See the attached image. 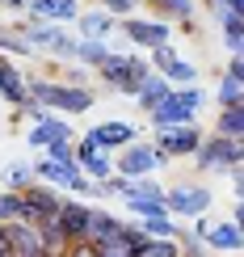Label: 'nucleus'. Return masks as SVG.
I'll use <instances>...</instances> for the list:
<instances>
[{"label": "nucleus", "mask_w": 244, "mask_h": 257, "mask_svg": "<svg viewBox=\"0 0 244 257\" xmlns=\"http://www.w3.org/2000/svg\"><path fill=\"white\" fill-rule=\"evenodd\" d=\"M26 93L30 101H38L51 114H89L97 93L84 84H63V80H47V76H26Z\"/></svg>", "instance_id": "nucleus-1"}, {"label": "nucleus", "mask_w": 244, "mask_h": 257, "mask_svg": "<svg viewBox=\"0 0 244 257\" xmlns=\"http://www.w3.org/2000/svg\"><path fill=\"white\" fill-rule=\"evenodd\" d=\"M97 76H101V84L110 93L135 97L139 84L152 76V63H147V55H139V51H110V59L97 68Z\"/></svg>", "instance_id": "nucleus-2"}, {"label": "nucleus", "mask_w": 244, "mask_h": 257, "mask_svg": "<svg viewBox=\"0 0 244 257\" xmlns=\"http://www.w3.org/2000/svg\"><path fill=\"white\" fill-rule=\"evenodd\" d=\"M202 105H206V89H202V84H181V89H173L152 114H147V126H152V131H160V126H185V122H198Z\"/></svg>", "instance_id": "nucleus-3"}, {"label": "nucleus", "mask_w": 244, "mask_h": 257, "mask_svg": "<svg viewBox=\"0 0 244 257\" xmlns=\"http://www.w3.org/2000/svg\"><path fill=\"white\" fill-rule=\"evenodd\" d=\"M210 202H215V190L202 186V181H177V186H164V211H168L177 223L206 215Z\"/></svg>", "instance_id": "nucleus-4"}, {"label": "nucleus", "mask_w": 244, "mask_h": 257, "mask_svg": "<svg viewBox=\"0 0 244 257\" xmlns=\"http://www.w3.org/2000/svg\"><path fill=\"white\" fill-rule=\"evenodd\" d=\"M244 160V139H223V135H202L194 152V169L198 173H231Z\"/></svg>", "instance_id": "nucleus-5"}, {"label": "nucleus", "mask_w": 244, "mask_h": 257, "mask_svg": "<svg viewBox=\"0 0 244 257\" xmlns=\"http://www.w3.org/2000/svg\"><path fill=\"white\" fill-rule=\"evenodd\" d=\"M202 126L198 122H185V126H160V131H152V148L160 152V160H185L198 152V144H202Z\"/></svg>", "instance_id": "nucleus-6"}, {"label": "nucleus", "mask_w": 244, "mask_h": 257, "mask_svg": "<svg viewBox=\"0 0 244 257\" xmlns=\"http://www.w3.org/2000/svg\"><path fill=\"white\" fill-rule=\"evenodd\" d=\"M156 169H164L160 152L152 148V139H135V144H126L118 156H114V173L122 177H156Z\"/></svg>", "instance_id": "nucleus-7"}, {"label": "nucleus", "mask_w": 244, "mask_h": 257, "mask_svg": "<svg viewBox=\"0 0 244 257\" xmlns=\"http://www.w3.org/2000/svg\"><path fill=\"white\" fill-rule=\"evenodd\" d=\"M63 198L55 186H42V181H30L26 190H21V223H42V219H55Z\"/></svg>", "instance_id": "nucleus-8"}, {"label": "nucleus", "mask_w": 244, "mask_h": 257, "mask_svg": "<svg viewBox=\"0 0 244 257\" xmlns=\"http://www.w3.org/2000/svg\"><path fill=\"white\" fill-rule=\"evenodd\" d=\"M147 63H152V72H160L173 89H181V84H198V68H194L185 55H177L173 42H164V47L147 51Z\"/></svg>", "instance_id": "nucleus-9"}, {"label": "nucleus", "mask_w": 244, "mask_h": 257, "mask_svg": "<svg viewBox=\"0 0 244 257\" xmlns=\"http://www.w3.org/2000/svg\"><path fill=\"white\" fill-rule=\"evenodd\" d=\"M118 30L126 34V42H131L135 51H156V47H164V42H173V26H164V21H156V17H122Z\"/></svg>", "instance_id": "nucleus-10"}, {"label": "nucleus", "mask_w": 244, "mask_h": 257, "mask_svg": "<svg viewBox=\"0 0 244 257\" xmlns=\"http://www.w3.org/2000/svg\"><path fill=\"white\" fill-rule=\"evenodd\" d=\"M215 105L219 110H236L244 105V55H227V68L215 84Z\"/></svg>", "instance_id": "nucleus-11"}, {"label": "nucleus", "mask_w": 244, "mask_h": 257, "mask_svg": "<svg viewBox=\"0 0 244 257\" xmlns=\"http://www.w3.org/2000/svg\"><path fill=\"white\" fill-rule=\"evenodd\" d=\"M89 139L101 148V152L114 156V152H122L126 144H135V139H139V131H135L126 118H105V122H97V126L89 131Z\"/></svg>", "instance_id": "nucleus-12"}, {"label": "nucleus", "mask_w": 244, "mask_h": 257, "mask_svg": "<svg viewBox=\"0 0 244 257\" xmlns=\"http://www.w3.org/2000/svg\"><path fill=\"white\" fill-rule=\"evenodd\" d=\"M13 30L30 42V51H34V55H38V51H47V55H51V51H55V42L68 34L63 26H51V21H30V17H17Z\"/></svg>", "instance_id": "nucleus-13"}, {"label": "nucleus", "mask_w": 244, "mask_h": 257, "mask_svg": "<svg viewBox=\"0 0 244 257\" xmlns=\"http://www.w3.org/2000/svg\"><path fill=\"white\" fill-rule=\"evenodd\" d=\"M26 17L30 21H51V26H72L80 17V0H30Z\"/></svg>", "instance_id": "nucleus-14"}, {"label": "nucleus", "mask_w": 244, "mask_h": 257, "mask_svg": "<svg viewBox=\"0 0 244 257\" xmlns=\"http://www.w3.org/2000/svg\"><path fill=\"white\" fill-rule=\"evenodd\" d=\"M122 215H114V211H101V207H93V215H89V228H84V244H93V249H101V244H114L118 240V232H122Z\"/></svg>", "instance_id": "nucleus-15"}, {"label": "nucleus", "mask_w": 244, "mask_h": 257, "mask_svg": "<svg viewBox=\"0 0 244 257\" xmlns=\"http://www.w3.org/2000/svg\"><path fill=\"white\" fill-rule=\"evenodd\" d=\"M26 139H30V148H47V144H55V139H76V131L68 126L63 114L42 110V118H34V126H30Z\"/></svg>", "instance_id": "nucleus-16"}, {"label": "nucleus", "mask_w": 244, "mask_h": 257, "mask_svg": "<svg viewBox=\"0 0 244 257\" xmlns=\"http://www.w3.org/2000/svg\"><path fill=\"white\" fill-rule=\"evenodd\" d=\"M5 236H9V253L13 257H51L42 249V236L34 223H5Z\"/></svg>", "instance_id": "nucleus-17"}, {"label": "nucleus", "mask_w": 244, "mask_h": 257, "mask_svg": "<svg viewBox=\"0 0 244 257\" xmlns=\"http://www.w3.org/2000/svg\"><path fill=\"white\" fill-rule=\"evenodd\" d=\"M89 215H93V202H84V198H63V207H59V228H63V236L68 240H84V228H89Z\"/></svg>", "instance_id": "nucleus-18"}, {"label": "nucleus", "mask_w": 244, "mask_h": 257, "mask_svg": "<svg viewBox=\"0 0 244 257\" xmlns=\"http://www.w3.org/2000/svg\"><path fill=\"white\" fill-rule=\"evenodd\" d=\"M72 26L80 30L76 38H97V42H110V34L118 30V21L105 13V9H80V17L72 21Z\"/></svg>", "instance_id": "nucleus-19"}, {"label": "nucleus", "mask_w": 244, "mask_h": 257, "mask_svg": "<svg viewBox=\"0 0 244 257\" xmlns=\"http://www.w3.org/2000/svg\"><path fill=\"white\" fill-rule=\"evenodd\" d=\"M202 244H206L210 253H240L244 249V232H240V223L223 219V223H210V228H206Z\"/></svg>", "instance_id": "nucleus-20"}, {"label": "nucleus", "mask_w": 244, "mask_h": 257, "mask_svg": "<svg viewBox=\"0 0 244 257\" xmlns=\"http://www.w3.org/2000/svg\"><path fill=\"white\" fill-rule=\"evenodd\" d=\"M26 97H30V93H26V76L17 72V63H13V59L0 55V101H9V105L17 110Z\"/></svg>", "instance_id": "nucleus-21"}, {"label": "nucleus", "mask_w": 244, "mask_h": 257, "mask_svg": "<svg viewBox=\"0 0 244 257\" xmlns=\"http://www.w3.org/2000/svg\"><path fill=\"white\" fill-rule=\"evenodd\" d=\"M139 5L156 21H164V26H168V21H181V26L194 21V0H139Z\"/></svg>", "instance_id": "nucleus-22"}, {"label": "nucleus", "mask_w": 244, "mask_h": 257, "mask_svg": "<svg viewBox=\"0 0 244 257\" xmlns=\"http://www.w3.org/2000/svg\"><path fill=\"white\" fill-rule=\"evenodd\" d=\"M30 169H34V181H42V186H55L59 194L68 190L72 173H76V165H55V160H47V156H38Z\"/></svg>", "instance_id": "nucleus-23"}, {"label": "nucleus", "mask_w": 244, "mask_h": 257, "mask_svg": "<svg viewBox=\"0 0 244 257\" xmlns=\"http://www.w3.org/2000/svg\"><path fill=\"white\" fill-rule=\"evenodd\" d=\"M168 93H173V84H168V80L160 76V72H152V76H147V80L139 84V93H135V105H139L143 114H152L156 105H160V101L168 97Z\"/></svg>", "instance_id": "nucleus-24"}, {"label": "nucleus", "mask_w": 244, "mask_h": 257, "mask_svg": "<svg viewBox=\"0 0 244 257\" xmlns=\"http://www.w3.org/2000/svg\"><path fill=\"white\" fill-rule=\"evenodd\" d=\"M110 42H97V38H76V63H80V68H93V72H97L101 68V63L105 59H110Z\"/></svg>", "instance_id": "nucleus-25"}, {"label": "nucleus", "mask_w": 244, "mask_h": 257, "mask_svg": "<svg viewBox=\"0 0 244 257\" xmlns=\"http://www.w3.org/2000/svg\"><path fill=\"white\" fill-rule=\"evenodd\" d=\"M38 228V236H42V249H47L51 257H63L68 253V236H63V228H59V219H42V223H34Z\"/></svg>", "instance_id": "nucleus-26"}, {"label": "nucleus", "mask_w": 244, "mask_h": 257, "mask_svg": "<svg viewBox=\"0 0 244 257\" xmlns=\"http://www.w3.org/2000/svg\"><path fill=\"white\" fill-rule=\"evenodd\" d=\"M210 135L244 139V105H236V110H219V114H215V131H210Z\"/></svg>", "instance_id": "nucleus-27"}, {"label": "nucleus", "mask_w": 244, "mask_h": 257, "mask_svg": "<svg viewBox=\"0 0 244 257\" xmlns=\"http://www.w3.org/2000/svg\"><path fill=\"white\" fill-rule=\"evenodd\" d=\"M219 30H223V42H227V55H244V13L219 17Z\"/></svg>", "instance_id": "nucleus-28"}, {"label": "nucleus", "mask_w": 244, "mask_h": 257, "mask_svg": "<svg viewBox=\"0 0 244 257\" xmlns=\"http://www.w3.org/2000/svg\"><path fill=\"white\" fill-rule=\"evenodd\" d=\"M0 55L5 59H30L34 51H30V42L21 38L13 26H0Z\"/></svg>", "instance_id": "nucleus-29"}, {"label": "nucleus", "mask_w": 244, "mask_h": 257, "mask_svg": "<svg viewBox=\"0 0 244 257\" xmlns=\"http://www.w3.org/2000/svg\"><path fill=\"white\" fill-rule=\"evenodd\" d=\"M122 207H126L131 219H160V215H168L164 198H122Z\"/></svg>", "instance_id": "nucleus-30"}, {"label": "nucleus", "mask_w": 244, "mask_h": 257, "mask_svg": "<svg viewBox=\"0 0 244 257\" xmlns=\"http://www.w3.org/2000/svg\"><path fill=\"white\" fill-rule=\"evenodd\" d=\"M34 181V169L30 165H21V160H13V165H5V173H0V186L5 190H13V194H21V190Z\"/></svg>", "instance_id": "nucleus-31"}, {"label": "nucleus", "mask_w": 244, "mask_h": 257, "mask_svg": "<svg viewBox=\"0 0 244 257\" xmlns=\"http://www.w3.org/2000/svg\"><path fill=\"white\" fill-rule=\"evenodd\" d=\"M143 240H147V236L139 232V223H135V219H126V223H122V232H118V240H114V244H118V249H126V253L135 257V253L143 249Z\"/></svg>", "instance_id": "nucleus-32"}, {"label": "nucleus", "mask_w": 244, "mask_h": 257, "mask_svg": "<svg viewBox=\"0 0 244 257\" xmlns=\"http://www.w3.org/2000/svg\"><path fill=\"white\" fill-rule=\"evenodd\" d=\"M0 223H21V194L0 186Z\"/></svg>", "instance_id": "nucleus-33"}, {"label": "nucleus", "mask_w": 244, "mask_h": 257, "mask_svg": "<svg viewBox=\"0 0 244 257\" xmlns=\"http://www.w3.org/2000/svg\"><path fill=\"white\" fill-rule=\"evenodd\" d=\"M72 144H76V139H55V144L42 148V156L55 160V165H76V152H72Z\"/></svg>", "instance_id": "nucleus-34"}, {"label": "nucleus", "mask_w": 244, "mask_h": 257, "mask_svg": "<svg viewBox=\"0 0 244 257\" xmlns=\"http://www.w3.org/2000/svg\"><path fill=\"white\" fill-rule=\"evenodd\" d=\"M135 257H181V249H177V240H152V236H147L143 249Z\"/></svg>", "instance_id": "nucleus-35"}, {"label": "nucleus", "mask_w": 244, "mask_h": 257, "mask_svg": "<svg viewBox=\"0 0 244 257\" xmlns=\"http://www.w3.org/2000/svg\"><path fill=\"white\" fill-rule=\"evenodd\" d=\"M126 198H164V186H160L156 177H135Z\"/></svg>", "instance_id": "nucleus-36"}, {"label": "nucleus", "mask_w": 244, "mask_h": 257, "mask_svg": "<svg viewBox=\"0 0 244 257\" xmlns=\"http://www.w3.org/2000/svg\"><path fill=\"white\" fill-rule=\"evenodd\" d=\"M177 249H181V257H215V253H210V249H206V244L198 240V236H189L185 228L177 232Z\"/></svg>", "instance_id": "nucleus-37"}, {"label": "nucleus", "mask_w": 244, "mask_h": 257, "mask_svg": "<svg viewBox=\"0 0 244 257\" xmlns=\"http://www.w3.org/2000/svg\"><path fill=\"white\" fill-rule=\"evenodd\" d=\"M97 9H105L114 21H122V17H135V9H139V0H97Z\"/></svg>", "instance_id": "nucleus-38"}, {"label": "nucleus", "mask_w": 244, "mask_h": 257, "mask_svg": "<svg viewBox=\"0 0 244 257\" xmlns=\"http://www.w3.org/2000/svg\"><path fill=\"white\" fill-rule=\"evenodd\" d=\"M206 5H210V13H215V21L231 17V13H244V0H206Z\"/></svg>", "instance_id": "nucleus-39"}, {"label": "nucleus", "mask_w": 244, "mask_h": 257, "mask_svg": "<svg viewBox=\"0 0 244 257\" xmlns=\"http://www.w3.org/2000/svg\"><path fill=\"white\" fill-rule=\"evenodd\" d=\"M63 257H97V249H93V244H84V240H72Z\"/></svg>", "instance_id": "nucleus-40"}, {"label": "nucleus", "mask_w": 244, "mask_h": 257, "mask_svg": "<svg viewBox=\"0 0 244 257\" xmlns=\"http://www.w3.org/2000/svg\"><path fill=\"white\" fill-rule=\"evenodd\" d=\"M0 5H5L9 13H17V17H26V5H30V0H0Z\"/></svg>", "instance_id": "nucleus-41"}, {"label": "nucleus", "mask_w": 244, "mask_h": 257, "mask_svg": "<svg viewBox=\"0 0 244 257\" xmlns=\"http://www.w3.org/2000/svg\"><path fill=\"white\" fill-rule=\"evenodd\" d=\"M0 257H13V253H9V236H5V223H0Z\"/></svg>", "instance_id": "nucleus-42"}]
</instances>
